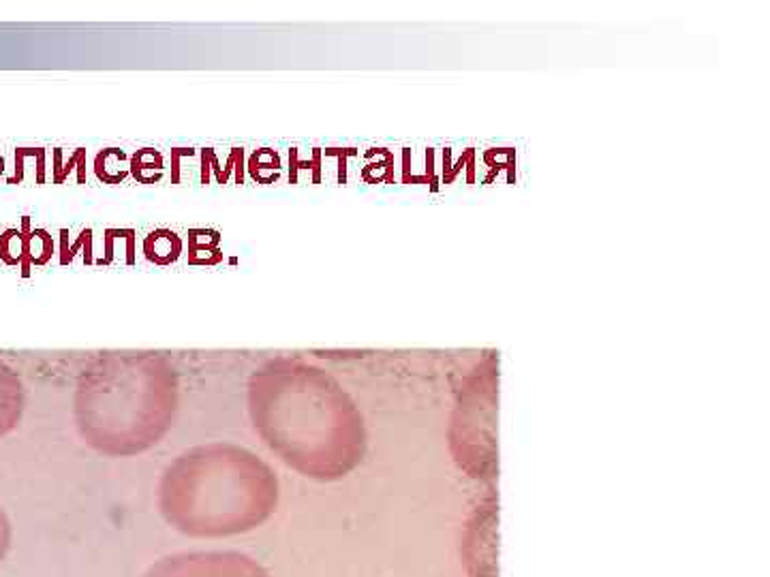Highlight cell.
<instances>
[{"instance_id": "e0dca14e", "label": "cell", "mask_w": 770, "mask_h": 577, "mask_svg": "<svg viewBox=\"0 0 770 577\" xmlns=\"http://www.w3.org/2000/svg\"><path fill=\"white\" fill-rule=\"evenodd\" d=\"M244 150L242 148H234L229 154V161H227V167L223 169V182H227L229 178V171L236 169V184H242L244 182Z\"/></svg>"}, {"instance_id": "8fae6325", "label": "cell", "mask_w": 770, "mask_h": 577, "mask_svg": "<svg viewBox=\"0 0 770 577\" xmlns=\"http://www.w3.org/2000/svg\"><path fill=\"white\" fill-rule=\"evenodd\" d=\"M144 171H157V174H163V154L152 148L137 150L131 157V176L137 182L146 184Z\"/></svg>"}, {"instance_id": "52a82bcc", "label": "cell", "mask_w": 770, "mask_h": 577, "mask_svg": "<svg viewBox=\"0 0 770 577\" xmlns=\"http://www.w3.org/2000/svg\"><path fill=\"white\" fill-rule=\"evenodd\" d=\"M182 238L172 229H154L144 240V255L154 265H172L182 253Z\"/></svg>"}, {"instance_id": "9a60e30c", "label": "cell", "mask_w": 770, "mask_h": 577, "mask_svg": "<svg viewBox=\"0 0 770 577\" xmlns=\"http://www.w3.org/2000/svg\"><path fill=\"white\" fill-rule=\"evenodd\" d=\"M210 169H214L219 184H223V169L219 167L217 154H214L212 148H204L202 150V184H210Z\"/></svg>"}, {"instance_id": "8992f818", "label": "cell", "mask_w": 770, "mask_h": 577, "mask_svg": "<svg viewBox=\"0 0 770 577\" xmlns=\"http://www.w3.org/2000/svg\"><path fill=\"white\" fill-rule=\"evenodd\" d=\"M24 231V259H22V276L30 274L33 265H45L54 255L52 236L45 229H30V218H22Z\"/></svg>"}, {"instance_id": "7c38bea8", "label": "cell", "mask_w": 770, "mask_h": 577, "mask_svg": "<svg viewBox=\"0 0 770 577\" xmlns=\"http://www.w3.org/2000/svg\"><path fill=\"white\" fill-rule=\"evenodd\" d=\"M0 259L7 265H22L24 259V231L7 229L0 236Z\"/></svg>"}, {"instance_id": "9c48e42d", "label": "cell", "mask_w": 770, "mask_h": 577, "mask_svg": "<svg viewBox=\"0 0 770 577\" xmlns=\"http://www.w3.org/2000/svg\"><path fill=\"white\" fill-rule=\"evenodd\" d=\"M127 159V154L118 148H107L97 154L95 174L105 184H120L127 178V171L120 169V163Z\"/></svg>"}, {"instance_id": "ffe728a7", "label": "cell", "mask_w": 770, "mask_h": 577, "mask_svg": "<svg viewBox=\"0 0 770 577\" xmlns=\"http://www.w3.org/2000/svg\"><path fill=\"white\" fill-rule=\"evenodd\" d=\"M3 174H5V159L0 157V176H3Z\"/></svg>"}, {"instance_id": "7a4b0ae2", "label": "cell", "mask_w": 770, "mask_h": 577, "mask_svg": "<svg viewBox=\"0 0 770 577\" xmlns=\"http://www.w3.org/2000/svg\"><path fill=\"white\" fill-rule=\"evenodd\" d=\"M279 503V481L251 451L208 445L167 466L159 507L189 537H231L264 524Z\"/></svg>"}, {"instance_id": "3957f363", "label": "cell", "mask_w": 770, "mask_h": 577, "mask_svg": "<svg viewBox=\"0 0 770 577\" xmlns=\"http://www.w3.org/2000/svg\"><path fill=\"white\" fill-rule=\"evenodd\" d=\"M176 404V374L161 357L110 355L77 385V428L101 454H142L172 426Z\"/></svg>"}, {"instance_id": "ba28073f", "label": "cell", "mask_w": 770, "mask_h": 577, "mask_svg": "<svg viewBox=\"0 0 770 577\" xmlns=\"http://www.w3.org/2000/svg\"><path fill=\"white\" fill-rule=\"evenodd\" d=\"M221 233L214 231V229H191L189 231V263L193 265L199 255L206 253V259L202 265H219L221 261L219 259H212L208 257V253H219L221 248Z\"/></svg>"}, {"instance_id": "d6986e66", "label": "cell", "mask_w": 770, "mask_h": 577, "mask_svg": "<svg viewBox=\"0 0 770 577\" xmlns=\"http://www.w3.org/2000/svg\"><path fill=\"white\" fill-rule=\"evenodd\" d=\"M193 148H174L172 150V184H180V159L193 157Z\"/></svg>"}, {"instance_id": "6da1fadb", "label": "cell", "mask_w": 770, "mask_h": 577, "mask_svg": "<svg viewBox=\"0 0 770 577\" xmlns=\"http://www.w3.org/2000/svg\"><path fill=\"white\" fill-rule=\"evenodd\" d=\"M249 407L261 439L308 477L336 479L362 460V417L319 370L268 364L251 377Z\"/></svg>"}, {"instance_id": "277c9868", "label": "cell", "mask_w": 770, "mask_h": 577, "mask_svg": "<svg viewBox=\"0 0 770 577\" xmlns=\"http://www.w3.org/2000/svg\"><path fill=\"white\" fill-rule=\"evenodd\" d=\"M142 577H270L242 552H182L157 560Z\"/></svg>"}, {"instance_id": "5bb4252c", "label": "cell", "mask_w": 770, "mask_h": 577, "mask_svg": "<svg viewBox=\"0 0 770 577\" xmlns=\"http://www.w3.org/2000/svg\"><path fill=\"white\" fill-rule=\"evenodd\" d=\"M54 157H56L54 182H56V184H63L65 178L69 176V171L73 169V165L86 163V148H77V150L73 152V157H71L67 163H63V150H56V152H54Z\"/></svg>"}, {"instance_id": "ac0fdd59", "label": "cell", "mask_w": 770, "mask_h": 577, "mask_svg": "<svg viewBox=\"0 0 770 577\" xmlns=\"http://www.w3.org/2000/svg\"><path fill=\"white\" fill-rule=\"evenodd\" d=\"M11 548V522L7 518V513L0 507V563H3L7 552Z\"/></svg>"}, {"instance_id": "2e32d148", "label": "cell", "mask_w": 770, "mask_h": 577, "mask_svg": "<svg viewBox=\"0 0 770 577\" xmlns=\"http://www.w3.org/2000/svg\"><path fill=\"white\" fill-rule=\"evenodd\" d=\"M84 244H92V229H84V231L80 233V238L75 240L73 246H67V244L63 242V248H60V263L69 265V263L75 259L77 251H80V248H82Z\"/></svg>"}, {"instance_id": "4fadbf2b", "label": "cell", "mask_w": 770, "mask_h": 577, "mask_svg": "<svg viewBox=\"0 0 770 577\" xmlns=\"http://www.w3.org/2000/svg\"><path fill=\"white\" fill-rule=\"evenodd\" d=\"M281 167V161H279V154L272 152V150H259L255 152L251 161H249V171L251 176L261 182V169H279Z\"/></svg>"}, {"instance_id": "5b68a950", "label": "cell", "mask_w": 770, "mask_h": 577, "mask_svg": "<svg viewBox=\"0 0 770 577\" xmlns=\"http://www.w3.org/2000/svg\"><path fill=\"white\" fill-rule=\"evenodd\" d=\"M22 383L11 368L0 362V436L15 428L22 415Z\"/></svg>"}, {"instance_id": "30bf717a", "label": "cell", "mask_w": 770, "mask_h": 577, "mask_svg": "<svg viewBox=\"0 0 770 577\" xmlns=\"http://www.w3.org/2000/svg\"><path fill=\"white\" fill-rule=\"evenodd\" d=\"M116 240H125V244H127V263L133 265L137 261V255H135V251H137V231L135 229H120V227L105 229V236H103L105 255L97 263L99 265H110L114 261Z\"/></svg>"}]
</instances>
